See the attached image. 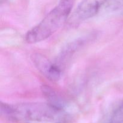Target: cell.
<instances>
[{"label":"cell","mask_w":123,"mask_h":123,"mask_svg":"<svg viewBox=\"0 0 123 123\" xmlns=\"http://www.w3.org/2000/svg\"><path fill=\"white\" fill-rule=\"evenodd\" d=\"M6 0H1V3H2L3 2H4V1H6Z\"/></svg>","instance_id":"obj_9"},{"label":"cell","mask_w":123,"mask_h":123,"mask_svg":"<svg viewBox=\"0 0 123 123\" xmlns=\"http://www.w3.org/2000/svg\"><path fill=\"white\" fill-rule=\"evenodd\" d=\"M91 37V36H86L82 38H78L67 45V46L64 48L59 56V63L61 64L62 62H64V61H66L67 59L68 60L69 58H70L71 56L73 55V54L76 52V51L83 46Z\"/></svg>","instance_id":"obj_6"},{"label":"cell","mask_w":123,"mask_h":123,"mask_svg":"<svg viewBox=\"0 0 123 123\" xmlns=\"http://www.w3.org/2000/svg\"><path fill=\"white\" fill-rule=\"evenodd\" d=\"M110 123H123V102L113 112Z\"/></svg>","instance_id":"obj_7"},{"label":"cell","mask_w":123,"mask_h":123,"mask_svg":"<svg viewBox=\"0 0 123 123\" xmlns=\"http://www.w3.org/2000/svg\"><path fill=\"white\" fill-rule=\"evenodd\" d=\"M26 123H58L51 122V121H42V122H28Z\"/></svg>","instance_id":"obj_8"},{"label":"cell","mask_w":123,"mask_h":123,"mask_svg":"<svg viewBox=\"0 0 123 123\" xmlns=\"http://www.w3.org/2000/svg\"><path fill=\"white\" fill-rule=\"evenodd\" d=\"M32 61L39 72L48 79L51 81H58L60 79L61 70L57 64L53 63L40 54H33Z\"/></svg>","instance_id":"obj_4"},{"label":"cell","mask_w":123,"mask_h":123,"mask_svg":"<svg viewBox=\"0 0 123 123\" xmlns=\"http://www.w3.org/2000/svg\"><path fill=\"white\" fill-rule=\"evenodd\" d=\"M74 0H60L43 20L28 31L25 40L28 43H36L50 37L62 27L72 11Z\"/></svg>","instance_id":"obj_2"},{"label":"cell","mask_w":123,"mask_h":123,"mask_svg":"<svg viewBox=\"0 0 123 123\" xmlns=\"http://www.w3.org/2000/svg\"><path fill=\"white\" fill-rule=\"evenodd\" d=\"M2 114L14 119L24 120L28 122L51 121L58 123H67L70 116L64 110L57 109L43 103H27L11 105L1 103Z\"/></svg>","instance_id":"obj_1"},{"label":"cell","mask_w":123,"mask_h":123,"mask_svg":"<svg viewBox=\"0 0 123 123\" xmlns=\"http://www.w3.org/2000/svg\"><path fill=\"white\" fill-rule=\"evenodd\" d=\"M42 92L47 100V103L57 109L64 110L66 105V101L54 89L47 85H42Z\"/></svg>","instance_id":"obj_5"},{"label":"cell","mask_w":123,"mask_h":123,"mask_svg":"<svg viewBox=\"0 0 123 123\" xmlns=\"http://www.w3.org/2000/svg\"><path fill=\"white\" fill-rule=\"evenodd\" d=\"M106 0H83L70 19L72 24H79L81 22L92 18L98 13L102 5Z\"/></svg>","instance_id":"obj_3"}]
</instances>
